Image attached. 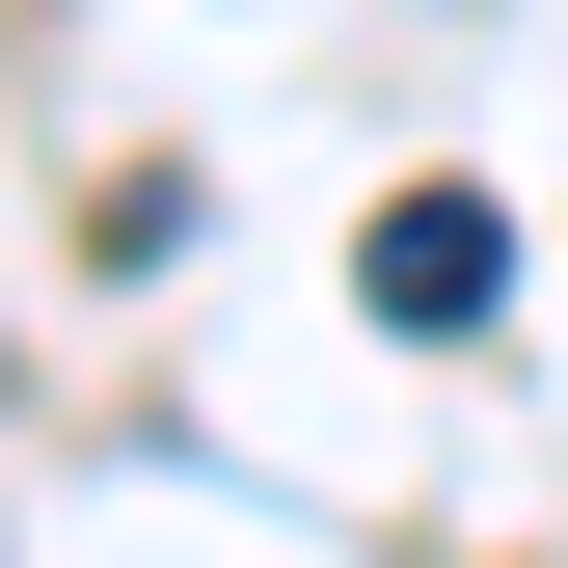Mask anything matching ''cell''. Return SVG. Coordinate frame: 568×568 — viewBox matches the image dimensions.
<instances>
[{
    "label": "cell",
    "instance_id": "cell-1",
    "mask_svg": "<svg viewBox=\"0 0 568 568\" xmlns=\"http://www.w3.org/2000/svg\"><path fill=\"white\" fill-rule=\"evenodd\" d=\"M352 271H379V325H487V298H515V217H487V190H379V244H352Z\"/></svg>",
    "mask_w": 568,
    "mask_h": 568
}]
</instances>
